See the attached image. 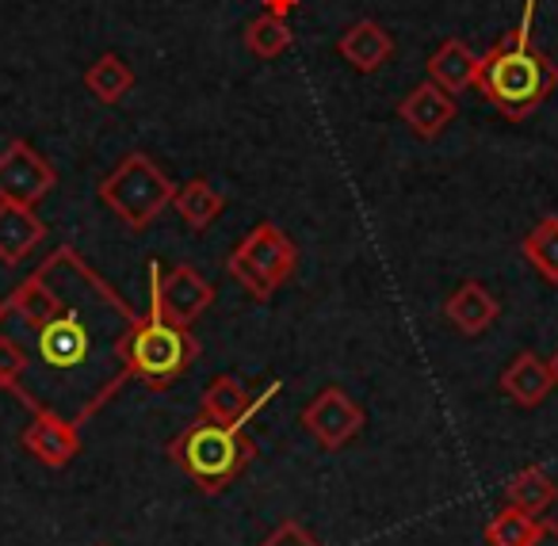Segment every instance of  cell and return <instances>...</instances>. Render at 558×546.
<instances>
[{
	"label": "cell",
	"instance_id": "1",
	"mask_svg": "<svg viewBox=\"0 0 558 546\" xmlns=\"http://www.w3.org/2000/svg\"><path fill=\"white\" fill-rule=\"evenodd\" d=\"M482 100L494 104L501 116L524 119L532 116L539 104H547L558 88V62H550L532 35L520 27L509 39H501L494 50L482 54L478 65V85Z\"/></svg>",
	"mask_w": 558,
	"mask_h": 546
},
{
	"label": "cell",
	"instance_id": "2",
	"mask_svg": "<svg viewBox=\"0 0 558 546\" xmlns=\"http://www.w3.org/2000/svg\"><path fill=\"white\" fill-rule=\"evenodd\" d=\"M119 360V371L126 378H142L149 390H169L177 378L187 375L195 360H199V340L192 329L172 325L157 314L154 306L146 314H134L131 321L119 329L116 344H111Z\"/></svg>",
	"mask_w": 558,
	"mask_h": 546
},
{
	"label": "cell",
	"instance_id": "3",
	"mask_svg": "<svg viewBox=\"0 0 558 546\" xmlns=\"http://www.w3.org/2000/svg\"><path fill=\"white\" fill-rule=\"evenodd\" d=\"M169 459L199 493L230 489L256 459V444L241 424H215L195 416L184 432L169 444Z\"/></svg>",
	"mask_w": 558,
	"mask_h": 546
},
{
	"label": "cell",
	"instance_id": "4",
	"mask_svg": "<svg viewBox=\"0 0 558 546\" xmlns=\"http://www.w3.org/2000/svg\"><path fill=\"white\" fill-rule=\"evenodd\" d=\"M100 203L126 226L131 233H142L157 222V215H165V207H172L177 184L169 180V172L157 169V161L142 149L126 154L108 177L96 187Z\"/></svg>",
	"mask_w": 558,
	"mask_h": 546
},
{
	"label": "cell",
	"instance_id": "5",
	"mask_svg": "<svg viewBox=\"0 0 558 546\" xmlns=\"http://www.w3.org/2000/svg\"><path fill=\"white\" fill-rule=\"evenodd\" d=\"M295 268H299V245L276 222L253 226L241 238V245L230 253V260H226V271L256 302H268L279 287L295 276Z\"/></svg>",
	"mask_w": 558,
	"mask_h": 546
},
{
	"label": "cell",
	"instance_id": "6",
	"mask_svg": "<svg viewBox=\"0 0 558 546\" xmlns=\"http://www.w3.org/2000/svg\"><path fill=\"white\" fill-rule=\"evenodd\" d=\"M149 306L172 325L192 329L210 306H215V287L199 276L192 264H177V268L161 271L157 260H149Z\"/></svg>",
	"mask_w": 558,
	"mask_h": 546
},
{
	"label": "cell",
	"instance_id": "7",
	"mask_svg": "<svg viewBox=\"0 0 558 546\" xmlns=\"http://www.w3.org/2000/svg\"><path fill=\"white\" fill-rule=\"evenodd\" d=\"M35 355L50 371H73L93 355V325L85 321L77 302L65 299L62 314L50 317L43 329H35Z\"/></svg>",
	"mask_w": 558,
	"mask_h": 546
},
{
	"label": "cell",
	"instance_id": "8",
	"mask_svg": "<svg viewBox=\"0 0 558 546\" xmlns=\"http://www.w3.org/2000/svg\"><path fill=\"white\" fill-rule=\"evenodd\" d=\"M58 184V172L32 142L16 138L0 154V199L39 207Z\"/></svg>",
	"mask_w": 558,
	"mask_h": 546
},
{
	"label": "cell",
	"instance_id": "9",
	"mask_svg": "<svg viewBox=\"0 0 558 546\" xmlns=\"http://www.w3.org/2000/svg\"><path fill=\"white\" fill-rule=\"evenodd\" d=\"M303 428L318 439L326 451H341L364 428V409L352 393H344L341 386H326L311 398V405L303 409Z\"/></svg>",
	"mask_w": 558,
	"mask_h": 546
},
{
	"label": "cell",
	"instance_id": "10",
	"mask_svg": "<svg viewBox=\"0 0 558 546\" xmlns=\"http://www.w3.org/2000/svg\"><path fill=\"white\" fill-rule=\"evenodd\" d=\"M20 444H24V451L35 454L43 466L62 470L81 454V432H77V424L65 421L62 413H54L50 405H43L39 413L32 416V424L24 428Z\"/></svg>",
	"mask_w": 558,
	"mask_h": 546
},
{
	"label": "cell",
	"instance_id": "11",
	"mask_svg": "<svg viewBox=\"0 0 558 546\" xmlns=\"http://www.w3.org/2000/svg\"><path fill=\"white\" fill-rule=\"evenodd\" d=\"M271 393H279V383H271L264 398H248L245 383H241L238 375H218V378H210V386L203 390L199 416L215 424H241V428H245V424L268 405Z\"/></svg>",
	"mask_w": 558,
	"mask_h": 546
},
{
	"label": "cell",
	"instance_id": "12",
	"mask_svg": "<svg viewBox=\"0 0 558 546\" xmlns=\"http://www.w3.org/2000/svg\"><path fill=\"white\" fill-rule=\"evenodd\" d=\"M398 116H402V123L410 126L417 138L433 142V138H440L451 126V119H456V96H448L440 85H433V81H421V85H413L410 93L402 96Z\"/></svg>",
	"mask_w": 558,
	"mask_h": 546
},
{
	"label": "cell",
	"instance_id": "13",
	"mask_svg": "<svg viewBox=\"0 0 558 546\" xmlns=\"http://www.w3.org/2000/svg\"><path fill=\"white\" fill-rule=\"evenodd\" d=\"M47 241V222L27 203L0 199V264L16 268Z\"/></svg>",
	"mask_w": 558,
	"mask_h": 546
},
{
	"label": "cell",
	"instance_id": "14",
	"mask_svg": "<svg viewBox=\"0 0 558 546\" xmlns=\"http://www.w3.org/2000/svg\"><path fill=\"white\" fill-rule=\"evenodd\" d=\"M558 378L550 371V360L535 352H520L509 367L501 371V393L520 409H539L555 393Z\"/></svg>",
	"mask_w": 558,
	"mask_h": 546
},
{
	"label": "cell",
	"instance_id": "15",
	"mask_svg": "<svg viewBox=\"0 0 558 546\" xmlns=\"http://www.w3.org/2000/svg\"><path fill=\"white\" fill-rule=\"evenodd\" d=\"M444 317H448L451 329H459L463 337H482V332L501 317V302H497L478 279H466V283L456 287V294L444 302Z\"/></svg>",
	"mask_w": 558,
	"mask_h": 546
},
{
	"label": "cell",
	"instance_id": "16",
	"mask_svg": "<svg viewBox=\"0 0 558 546\" xmlns=\"http://www.w3.org/2000/svg\"><path fill=\"white\" fill-rule=\"evenodd\" d=\"M337 50H341V58L352 65V70L375 73L390 62V54H395V39H390L387 27L375 24V20H356V24L341 35Z\"/></svg>",
	"mask_w": 558,
	"mask_h": 546
},
{
	"label": "cell",
	"instance_id": "17",
	"mask_svg": "<svg viewBox=\"0 0 558 546\" xmlns=\"http://www.w3.org/2000/svg\"><path fill=\"white\" fill-rule=\"evenodd\" d=\"M478 65H482V54H474L466 43L444 39L440 50L425 62V70H428V81H433V85H440L448 96H456V93H466V88L478 85Z\"/></svg>",
	"mask_w": 558,
	"mask_h": 546
},
{
	"label": "cell",
	"instance_id": "18",
	"mask_svg": "<svg viewBox=\"0 0 558 546\" xmlns=\"http://www.w3.org/2000/svg\"><path fill=\"white\" fill-rule=\"evenodd\" d=\"M172 207H177L180 222H184L187 230L203 233L218 215H222L226 195L218 192L207 177H195V180H187L184 187H177V195H172Z\"/></svg>",
	"mask_w": 558,
	"mask_h": 546
},
{
	"label": "cell",
	"instance_id": "19",
	"mask_svg": "<svg viewBox=\"0 0 558 546\" xmlns=\"http://www.w3.org/2000/svg\"><path fill=\"white\" fill-rule=\"evenodd\" d=\"M555 500H558V485L543 466H527L505 482V505L520 508L527 515H543Z\"/></svg>",
	"mask_w": 558,
	"mask_h": 546
},
{
	"label": "cell",
	"instance_id": "20",
	"mask_svg": "<svg viewBox=\"0 0 558 546\" xmlns=\"http://www.w3.org/2000/svg\"><path fill=\"white\" fill-rule=\"evenodd\" d=\"M85 88L96 104H108L111 108V104H119L134 88V70L116 54V50H108V54H100L85 70Z\"/></svg>",
	"mask_w": 558,
	"mask_h": 546
},
{
	"label": "cell",
	"instance_id": "21",
	"mask_svg": "<svg viewBox=\"0 0 558 546\" xmlns=\"http://www.w3.org/2000/svg\"><path fill=\"white\" fill-rule=\"evenodd\" d=\"M27 371H32V355H27V348L20 344L16 337H4V332H0V390L12 393L24 409L39 413L43 401L24 386Z\"/></svg>",
	"mask_w": 558,
	"mask_h": 546
},
{
	"label": "cell",
	"instance_id": "22",
	"mask_svg": "<svg viewBox=\"0 0 558 546\" xmlns=\"http://www.w3.org/2000/svg\"><path fill=\"white\" fill-rule=\"evenodd\" d=\"M520 253L547 283L558 287V215L539 218V226L520 241Z\"/></svg>",
	"mask_w": 558,
	"mask_h": 546
},
{
	"label": "cell",
	"instance_id": "23",
	"mask_svg": "<svg viewBox=\"0 0 558 546\" xmlns=\"http://www.w3.org/2000/svg\"><path fill=\"white\" fill-rule=\"evenodd\" d=\"M291 43H295L291 27L279 16H271V12H260V16L245 24V47H248V54H256L260 62H276L279 54H288Z\"/></svg>",
	"mask_w": 558,
	"mask_h": 546
},
{
	"label": "cell",
	"instance_id": "24",
	"mask_svg": "<svg viewBox=\"0 0 558 546\" xmlns=\"http://www.w3.org/2000/svg\"><path fill=\"white\" fill-rule=\"evenodd\" d=\"M535 523H539V515H527V512H520V508L505 505L501 512L489 515L486 543L489 546H527L535 535Z\"/></svg>",
	"mask_w": 558,
	"mask_h": 546
},
{
	"label": "cell",
	"instance_id": "25",
	"mask_svg": "<svg viewBox=\"0 0 558 546\" xmlns=\"http://www.w3.org/2000/svg\"><path fill=\"white\" fill-rule=\"evenodd\" d=\"M260 546H322V543L299 520H283Z\"/></svg>",
	"mask_w": 558,
	"mask_h": 546
},
{
	"label": "cell",
	"instance_id": "26",
	"mask_svg": "<svg viewBox=\"0 0 558 546\" xmlns=\"http://www.w3.org/2000/svg\"><path fill=\"white\" fill-rule=\"evenodd\" d=\"M527 546H558V523L555 520H539L535 523V535Z\"/></svg>",
	"mask_w": 558,
	"mask_h": 546
},
{
	"label": "cell",
	"instance_id": "27",
	"mask_svg": "<svg viewBox=\"0 0 558 546\" xmlns=\"http://www.w3.org/2000/svg\"><path fill=\"white\" fill-rule=\"evenodd\" d=\"M550 371H555V378H558V352L550 355Z\"/></svg>",
	"mask_w": 558,
	"mask_h": 546
},
{
	"label": "cell",
	"instance_id": "28",
	"mask_svg": "<svg viewBox=\"0 0 558 546\" xmlns=\"http://www.w3.org/2000/svg\"><path fill=\"white\" fill-rule=\"evenodd\" d=\"M4 317H9V306H4V302H0V321H4Z\"/></svg>",
	"mask_w": 558,
	"mask_h": 546
},
{
	"label": "cell",
	"instance_id": "29",
	"mask_svg": "<svg viewBox=\"0 0 558 546\" xmlns=\"http://www.w3.org/2000/svg\"><path fill=\"white\" fill-rule=\"evenodd\" d=\"M96 546H108V543H96Z\"/></svg>",
	"mask_w": 558,
	"mask_h": 546
}]
</instances>
